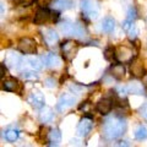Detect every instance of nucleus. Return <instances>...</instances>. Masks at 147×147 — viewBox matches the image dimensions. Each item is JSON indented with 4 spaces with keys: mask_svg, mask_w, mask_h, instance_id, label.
Here are the masks:
<instances>
[{
    "mask_svg": "<svg viewBox=\"0 0 147 147\" xmlns=\"http://www.w3.org/2000/svg\"><path fill=\"white\" fill-rule=\"evenodd\" d=\"M113 108V100L109 99V98H103L100 99L99 102L96 105V109L97 112L100 113L102 115H107L108 113H110V110Z\"/></svg>",
    "mask_w": 147,
    "mask_h": 147,
    "instance_id": "6e6552de",
    "label": "nucleus"
},
{
    "mask_svg": "<svg viewBox=\"0 0 147 147\" xmlns=\"http://www.w3.org/2000/svg\"><path fill=\"white\" fill-rule=\"evenodd\" d=\"M72 1L71 0H53L52 6L57 10H67V9L72 7Z\"/></svg>",
    "mask_w": 147,
    "mask_h": 147,
    "instance_id": "dca6fc26",
    "label": "nucleus"
},
{
    "mask_svg": "<svg viewBox=\"0 0 147 147\" xmlns=\"http://www.w3.org/2000/svg\"><path fill=\"white\" fill-rule=\"evenodd\" d=\"M43 39L47 45H54L55 43H58L59 36L57 34V32L52 28H48L43 32Z\"/></svg>",
    "mask_w": 147,
    "mask_h": 147,
    "instance_id": "f8f14e48",
    "label": "nucleus"
},
{
    "mask_svg": "<svg viewBox=\"0 0 147 147\" xmlns=\"http://www.w3.org/2000/svg\"><path fill=\"white\" fill-rule=\"evenodd\" d=\"M132 26H134V22H132V21H130V20H127V18H126V20L123 22V25H121L123 30H124V31H126V32H127L129 30H130Z\"/></svg>",
    "mask_w": 147,
    "mask_h": 147,
    "instance_id": "c756f323",
    "label": "nucleus"
},
{
    "mask_svg": "<svg viewBox=\"0 0 147 147\" xmlns=\"http://www.w3.org/2000/svg\"><path fill=\"white\" fill-rule=\"evenodd\" d=\"M130 70H131V74L135 77L144 76V65H142V63L140 60H137V59H134V60L131 61Z\"/></svg>",
    "mask_w": 147,
    "mask_h": 147,
    "instance_id": "2eb2a0df",
    "label": "nucleus"
},
{
    "mask_svg": "<svg viewBox=\"0 0 147 147\" xmlns=\"http://www.w3.org/2000/svg\"><path fill=\"white\" fill-rule=\"evenodd\" d=\"M3 88L4 91H7V92H16L20 88V82L16 79H13V77H10V79H6L3 81Z\"/></svg>",
    "mask_w": 147,
    "mask_h": 147,
    "instance_id": "4468645a",
    "label": "nucleus"
},
{
    "mask_svg": "<svg viewBox=\"0 0 147 147\" xmlns=\"http://www.w3.org/2000/svg\"><path fill=\"white\" fill-rule=\"evenodd\" d=\"M77 50H79V44H77V42H75V40L67 39L61 43V53L66 60L74 59V57H75L77 53Z\"/></svg>",
    "mask_w": 147,
    "mask_h": 147,
    "instance_id": "7ed1b4c3",
    "label": "nucleus"
},
{
    "mask_svg": "<svg viewBox=\"0 0 147 147\" xmlns=\"http://www.w3.org/2000/svg\"><path fill=\"white\" fill-rule=\"evenodd\" d=\"M104 58L107 59V60H109V61L117 60V59H115V49L112 48V47L107 48V49H105V52H104Z\"/></svg>",
    "mask_w": 147,
    "mask_h": 147,
    "instance_id": "a878e982",
    "label": "nucleus"
},
{
    "mask_svg": "<svg viewBox=\"0 0 147 147\" xmlns=\"http://www.w3.org/2000/svg\"><path fill=\"white\" fill-rule=\"evenodd\" d=\"M45 82H47V86H48V87H53V86H55V82H54L53 79H48Z\"/></svg>",
    "mask_w": 147,
    "mask_h": 147,
    "instance_id": "2f4dec72",
    "label": "nucleus"
},
{
    "mask_svg": "<svg viewBox=\"0 0 147 147\" xmlns=\"http://www.w3.org/2000/svg\"><path fill=\"white\" fill-rule=\"evenodd\" d=\"M48 139H49V142L52 145H58L59 142L61 141V132L59 129H52L50 132L48 134Z\"/></svg>",
    "mask_w": 147,
    "mask_h": 147,
    "instance_id": "6ab92c4d",
    "label": "nucleus"
},
{
    "mask_svg": "<svg viewBox=\"0 0 147 147\" xmlns=\"http://www.w3.org/2000/svg\"><path fill=\"white\" fill-rule=\"evenodd\" d=\"M53 118H54V113H53V110L50 109V108L42 109V112H40V114H39V119H40V121H42V123H49V121H52Z\"/></svg>",
    "mask_w": 147,
    "mask_h": 147,
    "instance_id": "412c9836",
    "label": "nucleus"
},
{
    "mask_svg": "<svg viewBox=\"0 0 147 147\" xmlns=\"http://www.w3.org/2000/svg\"><path fill=\"white\" fill-rule=\"evenodd\" d=\"M92 126H93V119L91 117H84L77 125V134L79 136L86 137L91 132Z\"/></svg>",
    "mask_w": 147,
    "mask_h": 147,
    "instance_id": "39448f33",
    "label": "nucleus"
},
{
    "mask_svg": "<svg viewBox=\"0 0 147 147\" xmlns=\"http://www.w3.org/2000/svg\"><path fill=\"white\" fill-rule=\"evenodd\" d=\"M60 30L64 32L65 34L70 36V34H76V31H77V25H74L69 21H64L63 24L60 25Z\"/></svg>",
    "mask_w": 147,
    "mask_h": 147,
    "instance_id": "a211bd4d",
    "label": "nucleus"
},
{
    "mask_svg": "<svg viewBox=\"0 0 147 147\" xmlns=\"http://www.w3.org/2000/svg\"><path fill=\"white\" fill-rule=\"evenodd\" d=\"M125 72H126L125 66H124L121 63L114 64V65H112V67H110V74H112V76L117 80H121L123 77L125 76Z\"/></svg>",
    "mask_w": 147,
    "mask_h": 147,
    "instance_id": "ddd939ff",
    "label": "nucleus"
},
{
    "mask_svg": "<svg viewBox=\"0 0 147 147\" xmlns=\"http://www.w3.org/2000/svg\"><path fill=\"white\" fill-rule=\"evenodd\" d=\"M5 139L9 142H15L18 139V130H16V129H10V130H7L5 132Z\"/></svg>",
    "mask_w": 147,
    "mask_h": 147,
    "instance_id": "5701e85b",
    "label": "nucleus"
},
{
    "mask_svg": "<svg viewBox=\"0 0 147 147\" xmlns=\"http://www.w3.org/2000/svg\"><path fill=\"white\" fill-rule=\"evenodd\" d=\"M6 61H7V63H10V66H12V67H17L18 65H20V63H21V58L18 57V55L11 53V54L7 57Z\"/></svg>",
    "mask_w": 147,
    "mask_h": 147,
    "instance_id": "b1692460",
    "label": "nucleus"
},
{
    "mask_svg": "<svg viewBox=\"0 0 147 147\" xmlns=\"http://www.w3.org/2000/svg\"><path fill=\"white\" fill-rule=\"evenodd\" d=\"M115 28V21L112 17H105L102 21V30L105 33H112Z\"/></svg>",
    "mask_w": 147,
    "mask_h": 147,
    "instance_id": "f3484780",
    "label": "nucleus"
},
{
    "mask_svg": "<svg viewBox=\"0 0 147 147\" xmlns=\"http://www.w3.org/2000/svg\"><path fill=\"white\" fill-rule=\"evenodd\" d=\"M28 102L31 103L32 107H34V108H43L45 100H44L43 94L40 93V92L36 91V92H32L28 96Z\"/></svg>",
    "mask_w": 147,
    "mask_h": 147,
    "instance_id": "9b49d317",
    "label": "nucleus"
},
{
    "mask_svg": "<svg viewBox=\"0 0 147 147\" xmlns=\"http://www.w3.org/2000/svg\"><path fill=\"white\" fill-rule=\"evenodd\" d=\"M144 118H145L146 120H147V112H144Z\"/></svg>",
    "mask_w": 147,
    "mask_h": 147,
    "instance_id": "72a5a7b5",
    "label": "nucleus"
},
{
    "mask_svg": "<svg viewBox=\"0 0 147 147\" xmlns=\"http://www.w3.org/2000/svg\"><path fill=\"white\" fill-rule=\"evenodd\" d=\"M17 48L24 54H34L37 50V43L33 38L25 37V38L20 39V42L17 44Z\"/></svg>",
    "mask_w": 147,
    "mask_h": 147,
    "instance_id": "20e7f679",
    "label": "nucleus"
},
{
    "mask_svg": "<svg viewBox=\"0 0 147 147\" xmlns=\"http://www.w3.org/2000/svg\"><path fill=\"white\" fill-rule=\"evenodd\" d=\"M5 72H6V69H5V66H4V64H1V77H4Z\"/></svg>",
    "mask_w": 147,
    "mask_h": 147,
    "instance_id": "473e14b6",
    "label": "nucleus"
},
{
    "mask_svg": "<svg viewBox=\"0 0 147 147\" xmlns=\"http://www.w3.org/2000/svg\"><path fill=\"white\" fill-rule=\"evenodd\" d=\"M22 77H24L25 80H32V81H34V80L38 79L37 74L33 72V71H25V72H22Z\"/></svg>",
    "mask_w": 147,
    "mask_h": 147,
    "instance_id": "bb28decb",
    "label": "nucleus"
},
{
    "mask_svg": "<svg viewBox=\"0 0 147 147\" xmlns=\"http://www.w3.org/2000/svg\"><path fill=\"white\" fill-rule=\"evenodd\" d=\"M33 1L34 0H15V4L20 6H30L33 4Z\"/></svg>",
    "mask_w": 147,
    "mask_h": 147,
    "instance_id": "c85d7f7f",
    "label": "nucleus"
},
{
    "mask_svg": "<svg viewBox=\"0 0 147 147\" xmlns=\"http://www.w3.org/2000/svg\"><path fill=\"white\" fill-rule=\"evenodd\" d=\"M136 17H137V12H136V9L135 7H130L129 9V11H127V20H130L134 22L136 20Z\"/></svg>",
    "mask_w": 147,
    "mask_h": 147,
    "instance_id": "cd10ccee",
    "label": "nucleus"
},
{
    "mask_svg": "<svg viewBox=\"0 0 147 147\" xmlns=\"http://www.w3.org/2000/svg\"><path fill=\"white\" fill-rule=\"evenodd\" d=\"M126 87H127L129 93H132V94H144V87H142V85L139 84V82H131V84H129Z\"/></svg>",
    "mask_w": 147,
    "mask_h": 147,
    "instance_id": "aec40b11",
    "label": "nucleus"
},
{
    "mask_svg": "<svg viewBox=\"0 0 147 147\" xmlns=\"http://www.w3.org/2000/svg\"><path fill=\"white\" fill-rule=\"evenodd\" d=\"M50 16H52V12H50L48 9L45 7H40L37 10L36 15H34V24L36 25H42L44 22H47Z\"/></svg>",
    "mask_w": 147,
    "mask_h": 147,
    "instance_id": "9d476101",
    "label": "nucleus"
},
{
    "mask_svg": "<svg viewBox=\"0 0 147 147\" xmlns=\"http://www.w3.org/2000/svg\"><path fill=\"white\" fill-rule=\"evenodd\" d=\"M43 61V60H42ZM42 61H40L39 58L37 57H32V58H28V63L32 69H34V70H40L42 69Z\"/></svg>",
    "mask_w": 147,
    "mask_h": 147,
    "instance_id": "393cba45",
    "label": "nucleus"
},
{
    "mask_svg": "<svg viewBox=\"0 0 147 147\" xmlns=\"http://www.w3.org/2000/svg\"><path fill=\"white\" fill-rule=\"evenodd\" d=\"M42 60L44 63V65L47 67H50V69H57V67L60 66V59H59V57L57 54H53V53L45 54L42 58Z\"/></svg>",
    "mask_w": 147,
    "mask_h": 147,
    "instance_id": "1a4fd4ad",
    "label": "nucleus"
},
{
    "mask_svg": "<svg viewBox=\"0 0 147 147\" xmlns=\"http://www.w3.org/2000/svg\"><path fill=\"white\" fill-rule=\"evenodd\" d=\"M126 130V121L119 115L108 118L103 124V135L107 140L119 139Z\"/></svg>",
    "mask_w": 147,
    "mask_h": 147,
    "instance_id": "f257e3e1",
    "label": "nucleus"
},
{
    "mask_svg": "<svg viewBox=\"0 0 147 147\" xmlns=\"http://www.w3.org/2000/svg\"><path fill=\"white\" fill-rule=\"evenodd\" d=\"M135 137L137 140H140V141L146 140L147 139V127L140 125L139 127L136 129V131H135Z\"/></svg>",
    "mask_w": 147,
    "mask_h": 147,
    "instance_id": "4be33fe9",
    "label": "nucleus"
},
{
    "mask_svg": "<svg viewBox=\"0 0 147 147\" xmlns=\"http://www.w3.org/2000/svg\"><path fill=\"white\" fill-rule=\"evenodd\" d=\"M127 33H129V38H130V39H135V38H136V36H137V30H136L135 25L127 31Z\"/></svg>",
    "mask_w": 147,
    "mask_h": 147,
    "instance_id": "7c9ffc66",
    "label": "nucleus"
},
{
    "mask_svg": "<svg viewBox=\"0 0 147 147\" xmlns=\"http://www.w3.org/2000/svg\"><path fill=\"white\" fill-rule=\"evenodd\" d=\"M136 52L132 47L123 44L115 49V59L119 63H131L135 59Z\"/></svg>",
    "mask_w": 147,
    "mask_h": 147,
    "instance_id": "f03ea898",
    "label": "nucleus"
},
{
    "mask_svg": "<svg viewBox=\"0 0 147 147\" xmlns=\"http://www.w3.org/2000/svg\"><path fill=\"white\" fill-rule=\"evenodd\" d=\"M81 10L84 12L85 16H88L90 18H96L97 17L98 10L96 5L92 3V0H81Z\"/></svg>",
    "mask_w": 147,
    "mask_h": 147,
    "instance_id": "0eeeda50",
    "label": "nucleus"
},
{
    "mask_svg": "<svg viewBox=\"0 0 147 147\" xmlns=\"http://www.w3.org/2000/svg\"><path fill=\"white\" fill-rule=\"evenodd\" d=\"M76 103V97L71 93H64L60 96V98L58 100V104H57V109L59 112H63L67 108L72 107L74 104Z\"/></svg>",
    "mask_w": 147,
    "mask_h": 147,
    "instance_id": "423d86ee",
    "label": "nucleus"
}]
</instances>
